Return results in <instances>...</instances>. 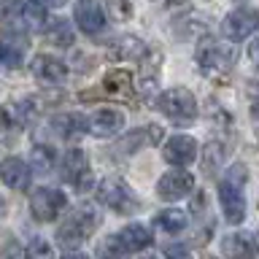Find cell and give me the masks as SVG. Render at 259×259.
Returning <instances> with one entry per match:
<instances>
[{
	"mask_svg": "<svg viewBox=\"0 0 259 259\" xmlns=\"http://www.w3.org/2000/svg\"><path fill=\"white\" fill-rule=\"evenodd\" d=\"M192 189H194V176L186 173L181 165H173V170L162 176L159 184H157V194H159L162 200H167V202L186 197Z\"/></svg>",
	"mask_w": 259,
	"mask_h": 259,
	"instance_id": "obj_7",
	"label": "cell"
},
{
	"mask_svg": "<svg viewBox=\"0 0 259 259\" xmlns=\"http://www.w3.org/2000/svg\"><path fill=\"white\" fill-rule=\"evenodd\" d=\"M22 16H24V22H27V27L32 30H44L46 27V6L40 3V0H30V3H24L22 6Z\"/></svg>",
	"mask_w": 259,
	"mask_h": 259,
	"instance_id": "obj_23",
	"label": "cell"
},
{
	"mask_svg": "<svg viewBox=\"0 0 259 259\" xmlns=\"http://www.w3.org/2000/svg\"><path fill=\"white\" fill-rule=\"evenodd\" d=\"M40 3H44L46 8H57V6H62L65 0H40Z\"/></svg>",
	"mask_w": 259,
	"mask_h": 259,
	"instance_id": "obj_33",
	"label": "cell"
},
{
	"mask_svg": "<svg viewBox=\"0 0 259 259\" xmlns=\"http://www.w3.org/2000/svg\"><path fill=\"white\" fill-rule=\"evenodd\" d=\"M197 65L205 76H224V73L230 70V57H227L216 44L205 40V44L197 49Z\"/></svg>",
	"mask_w": 259,
	"mask_h": 259,
	"instance_id": "obj_13",
	"label": "cell"
},
{
	"mask_svg": "<svg viewBox=\"0 0 259 259\" xmlns=\"http://www.w3.org/2000/svg\"><path fill=\"white\" fill-rule=\"evenodd\" d=\"M105 6H108V16L116 22H124V19H130V14H133L130 0H105Z\"/></svg>",
	"mask_w": 259,
	"mask_h": 259,
	"instance_id": "obj_26",
	"label": "cell"
},
{
	"mask_svg": "<svg viewBox=\"0 0 259 259\" xmlns=\"http://www.w3.org/2000/svg\"><path fill=\"white\" fill-rule=\"evenodd\" d=\"M52 127H54L62 138L73 141V138H81V135L87 133L89 121L81 116V113H60V116H54V119H52Z\"/></svg>",
	"mask_w": 259,
	"mask_h": 259,
	"instance_id": "obj_19",
	"label": "cell"
},
{
	"mask_svg": "<svg viewBox=\"0 0 259 259\" xmlns=\"http://www.w3.org/2000/svg\"><path fill=\"white\" fill-rule=\"evenodd\" d=\"M60 178L73 184V186H78V189H84V184L89 181V159L81 149L65 151L62 165H60Z\"/></svg>",
	"mask_w": 259,
	"mask_h": 259,
	"instance_id": "obj_9",
	"label": "cell"
},
{
	"mask_svg": "<svg viewBox=\"0 0 259 259\" xmlns=\"http://www.w3.org/2000/svg\"><path fill=\"white\" fill-rule=\"evenodd\" d=\"M157 108L165 113L167 119L178 121V124H186V121H192L197 116V100H194V95L184 87H173V89H167V92H162L159 100H157Z\"/></svg>",
	"mask_w": 259,
	"mask_h": 259,
	"instance_id": "obj_3",
	"label": "cell"
},
{
	"mask_svg": "<svg viewBox=\"0 0 259 259\" xmlns=\"http://www.w3.org/2000/svg\"><path fill=\"white\" fill-rule=\"evenodd\" d=\"M162 157H165L170 165H181V167L189 165V162H194V157H197V141L189 135H173L165 143Z\"/></svg>",
	"mask_w": 259,
	"mask_h": 259,
	"instance_id": "obj_14",
	"label": "cell"
},
{
	"mask_svg": "<svg viewBox=\"0 0 259 259\" xmlns=\"http://www.w3.org/2000/svg\"><path fill=\"white\" fill-rule=\"evenodd\" d=\"M68 205V197L60 189H52V186H40L35 189V194L30 197V210L38 222H54L57 216Z\"/></svg>",
	"mask_w": 259,
	"mask_h": 259,
	"instance_id": "obj_5",
	"label": "cell"
},
{
	"mask_svg": "<svg viewBox=\"0 0 259 259\" xmlns=\"http://www.w3.org/2000/svg\"><path fill=\"white\" fill-rule=\"evenodd\" d=\"M165 254H167V256H184L186 248H184V246H165Z\"/></svg>",
	"mask_w": 259,
	"mask_h": 259,
	"instance_id": "obj_32",
	"label": "cell"
},
{
	"mask_svg": "<svg viewBox=\"0 0 259 259\" xmlns=\"http://www.w3.org/2000/svg\"><path fill=\"white\" fill-rule=\"evenodd\" d=\"M95 227H97L95 208L78 205V208H73L70 213L65 216V222L60 224V230H57V243L62 246V251H76L81 243L95 232Z\"/></svg>",
	"mask_w": 259,
	"mask_h": 259,
	"instance_id": "obj_2",
	"label": "cell"
},
{
	"mask_svg": "<svg viewBox=\"0 0 259 259\" xmlns=\"http://www.w3.org/2000/svg\"><path fill=\"white\" fill-rule=\"evenodd\" d=\"M159 141H162V127H157V124L141 127V130H133V133H130L124 141L116 146V151H121V154H135V151H141L143 146L159 143Z\"/></svg>",
	"mask_w": 259,
	"mask_h": 259,
	"instance_id": "obj_17",
	"label": "cell"
},
{
	"mask_svg": "<svg viewBox=\"0 0 259 259\" xmlns=\"http://www.w3.org/2000/svg\"><path fill=\"white\" fill-rule=\"evenodd\" d=\"M6 210H8V205H6V197H3V194H0V219L6 216Z\"/></svg>",
	"mask_w": 259,
	"mask_h": 259,
	"instance_id": "obj_34",
	"label": "cell"
},
{
	"mask_svg": "<svg viewBox=\"0 0 259 259\" xmlns=\"http://www.w3.org/2000/svg\"><path fill=\"white\" fill-rule=\"evenodd\" d=\"M259 27V14L251 8H238V11L227 14L224 19V35L230 40H243Z\"/></svg>",
	"mask_w": 259,
	"mask_h": 259,
	"instance_id": "obj_11",
	"label": "cell"
},
{
	"mask_svg": "<svg viewBox=\"0 0 259 259\" xmlns=\"http://www.w3.org/2000/svg\"><path fill=\"white\" fill-rule=\"evenodd\" d=\"M246 178V165H232L219 181V202H222V213L230 224H240L246 219V197H243Z\"/></svg>",
	"mask_w": 259,
	"mask_h": 259,
	"instance_id": "obj_1",
	"label": "cell"
},
{
	"mask_svg": "<svg viewBox=\"0 0 259 259\" xmlns=\"http://www.w3.org/2000/svg\"><path fill=\"white\" fill-rule=\"evenodd\" d=\"M0 178H3L6 186L22 192V189H27V186H30L32 173H30L27 162H22L19 157H8V159L0 162Z\"/></svg>",
	"mask_w": 259,
	"mask_h": 259,
	"instance_id": "obj_15",
	"label": "cell"
},
{
	"mask_svg": "<svg viewBox=\"0 0 259 259\" xmlns=\"http://www.w3.org/2000/svg\"><path fill=\"white\" fill-rule=\"evenodd\" d=\"M121 127H124V116L113 108H103L89 119V133L97 135V138H111V135H116Z\"/></svg>",
	"mask_w": 259,
	"mask_h": 259,
	"instance_id": "obj_16",
	"label": "cell"
},
{
	"mask_svg": "<svg viewBox=\"0 0 259 259\" xmlns=\"http://www.w3.org/2000/svg\"><path fill=\"white\" fill-rule=\"evenodd\" d=\"M116 54L124 57V60H130V57H133V60H138V57L146 54V46H143L138 38H124V40L119 44V52H116Z\"/></svg>",
	"mask_w": 259,
	"mask_h": 259,
	"instance_id": "obj_25",
	"label": "cell"
},
{
	"mask_svg": "<svg viewBox=\"0 0 259 259\" xmlns=\"http://www.w3.org/2000/svg\"><path fill=\"white\" fill-rule=\"evenodd\" d=\"M27 254L30 256H49V254H52V248H49V243L44 238H32L30 246H27Z\"/></svg>",
	"mask_w": 259,
	"mask_h": 259,
	"instance_id": "obj_30",
	"label": "cell"
},
{
	"mask_svg": "<svg viewBox=\"0 0 259 259\" xmlns=\"http://www.w3.org/2000/svg\"><path fill=\"white\" fill-rule=\"evenodd\" d=\"M248 57L256 62V68H259V38L251 40V46H248Z\"/></svg>",
	"mask_w": 259,
	"mask_h": 259,
	"instance_id": "obj_31",
	"label": "cell"
},
{
	"mask_svg": "<svg viewBox=\"0 0 259 259\" xmlns=\"http://www.w3.org/2000/svg\"><path fill=\"white\" fill-rule=\"evenodd\" d=\"M16 16H22V0H0V24L14 22Z\"/></svg>",
	"mask_w": 259,
	"mask_h": 259,
	"instance_id": "obj_27",
	"label": "cell"
},
{
	"mask_svg": "<svg viewBox=\"0 0 259 259\" xmlns=\"http://www.w3.org/2000/svg\"><path fill=\"white\" fill-rule=\"evenodd\" d=\"M30 73L38 81H44V84H60V81L68 76V65H65L60 57L38 54L35 60H32V65H30Z\"/></svg>",
	"mask_w": 259,
	"mask_h": 259,
	"instance_id": "obj_12",
	"label": "cell"
},
{
	"mask_svg": "<svg viewBox=\"0 0 259 259\" xmlns=\"http://www.w3.org/2000/svg\"><path fill=\"white\" fill-rule=\"evenodd\" d=\"M222 254L224 256H251L256 254V243L251 232H232L222 240Z\"/></svg>",
	"mask_w": 259,
	"mask_h": 259,
	"instance_id": "obj_18",
	"label": "cell"
},
{
	"mask_svg": "<svg viewBox=\"0 0 259 259\" xmlns=\"http://www.w3.org/2000/svg\"><path fill=\"white\" fill-rule=\"evenodd\" d=\"M16 135V124L11 121V113L0 108V143H11Z\"/></svg>",
	"mask_w": 259,
	"mask_h": 259,
	"instance_id": "obj_28",
	"label": "cell"
},
{
	"mask_svg": "<svg viewBox=\"0 0 259 259\" xmlns=\"http://www.w3.org/2000/svg\"><path fill=\"white\" fill-rule=\"evenodd\" d=\"M222 157H224L222 146H219V143H210V146H208V154H205V170H208V173L213 170V162H216V165H222Z\"/></svg>",
	"mask_w": 259,
	"mask_h": 259,
	"instance_id": "obj_29",
	"label": "cell"
},
{
	"mask_svg": "<svg viewBox=\"0 0 259 259\" xmlns=\"http://www.w3.org/2000/svg\"><path fill=\"white\" fill-rule=\"evenodd\" d=\"M149 246H151V232L143 224H127L121 232L105 240L103 251L113 256H121V254H138V251H143Z\"/></svg>",
	"mask_w": 259,
	"mask_h": 259,
	"instance_id": "obj_4",
	"label": "cell"
},
{
	"mask_svg": "<svg viewBox=\"0 0 259 259\" xmlns=\"http://www.w3.org/2000/svg\"><path fill=\"white\" fill-rule=\"evenodd\" d=\"M32 167L38 173H49L54 167V149L52 146H35L32 149Z\"/></svg>",
	"mask_w": 259,
	"mask_h": 259,
	"instance_id": "obj_24",
	"label": "cell"
},
{
	"mask_svg": "<svg viewBox=\"0 0 259 259\" xmlns=\"http://www.w3.org/2000/svg\"><path fill=\"white\" fill-rule=\"evenodd\" d=\"M113 97V100H133V76H130L127 70H108L105 73V78H103V84H100V92L97 95H89L87 100H95V97Z\"/></svg>",
	"mask_w": 259,
	"mask_h": 259,
	"instance_id": "obj_8",
	"label": "cell"
},
{
	"mask_svg": "<svg viewBox=\"0 0 259 259\" xmlns=\"http://www.w3.org/2000/svg\"><path fill=\"white\" fill-rule=\"evenodd\" d=\"M186 224H189V219H186L184 210H162V213L157 216V227L159 230H165L167 235H178L186 230Z\"/></svg>",
	"mask_w": 259,
	"mask_h": 259,
	"instance_id": "obj_22",
	"label": "cell"
},
{
	"mask_svg": "<svg viewBox=\"0 0 259 259\" xmlns=\"http://www.w3.org/2000/svg\"><path fill=\"white\" fill-rule=\"evenodd\" d=\"M44 32H46V40L52 46H60V49L73 46V27L65 19H49Z\"/></svg>",
	"mask_w": 259,
	"mask_h": 259,
	"instance_id": "obj_20",
	"label": "cell"
},
{
	"mask_svg": "<svg viewBox=\"0 0 259 259\" xmlns=\"http://www.w3.org/2000/svg\"><path fill=\"white\" fill-rule=\"evenodd\" d=\"M73 19H76L78 30L87 32V35H97L105 27V16H103V8L97 6V0H76Z\"/></svg>",
	"mask_w": 259,
	"mask_h": 259,
	"instance_id": "obj_10",
	"label": "cell"
},
{
	"mask_svg": "<svg viewBox=\"0 0 259 259\" xmlns=\"http://www.w3.org/2000/svg\"><path fill=\"white\" fill-rule=\"evenodd\" d=\"M97 200L103 202L105 208L119 210V213H127V210H135L138 202L133 197L127 184H121L119 178H105V181L97 186Z\"/></svg>",
	"mask_w": 259,
	"mask_h": 259,
	"instance_id": "obj_6",
	"label": "cell"
},
{
	"mask_svg": "<svg viewBox=\"0 0 259 259\" xmlns=\"http://www.w3.org/2000/svg\"><path fill=\"white\" fill-rule=\"evenodd\" d=\"M24 46L27 44H24V38H19V35L16 38H11V35L3 38L0 40V62L8 65V68H19L22 57H24Z\"/></svg>",
	"mask_w": 259,
	"mask_h": 259,
	"instance_id": "obj_21",
	"label": "cell"
}]
</instances>
